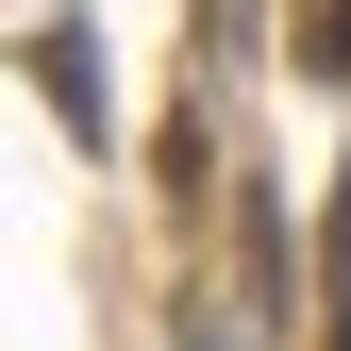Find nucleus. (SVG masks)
I'll return each mask as SVG.
<instances>
[{"mask_svg": "<svg viewBox=\"0 0 351 351\" xmlns=\"http://www.w3.org/2000/svg\"><path fill=\"white\" fill-rule=\"evenodd\" d=\"M34 84H51V117L101 151V51H84V34H34Z\"/></svg>", "mask_w": 351, "mask_h": 351, "instance_id": "1", "label": "nucleus"}, {"mask_svg": "<svg viewBox=\"0 0 351 351\" xmlns=\"http://www.w3.org/2000/svg\"><path fill=\"white\" fill-rule=\"evenodd\" d=\"M301 67H318V84H351V0H318V17H301Z\"/></svg>", "mask_w": 351, "mask_h": 351, "instance_id": "2", "label": "nucleus"}]
</instances>
